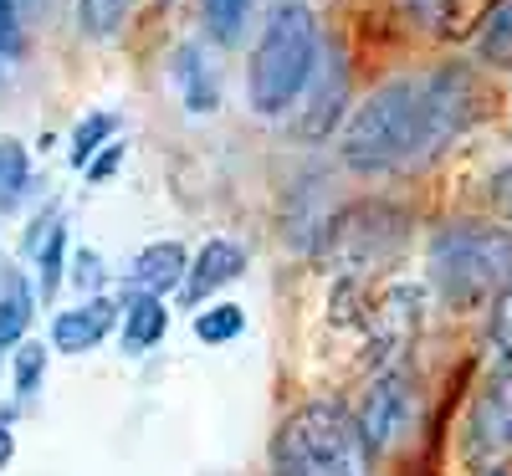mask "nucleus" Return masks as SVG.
Masks as SVG:
<instances>
[{"label": "nucleus", "mask_w": 512, "mask_h": 476, "mask_svg": "<svg viewBox=\"0 0 512 476\" xmlns=\"http://www.w3.org/2000/svg\"><path fill=\"white\" fill-rule=\"evenodd\" d=\"M477 98L482 88L466 67L390 77L349 113L338 134V159L364 180L420 169L477 123Z\"/></svg>", "instance_id": "nucleus-1"}, {"label": "nucleus", "mask_w": 512, "mask_h": 476, "mask_svg": "<svg viewBox=\"0 0 512 476\" xmlns=\"http://www.w3.org/2000/svg\"><path fill=\"white\" fill-rule=\"evenodd\" d=\"M425 282L451 313H477L512 287V231L502 221H451L425 246Z\"/></svg>", "instance_id": "nucleus-2"}, {"label": "nucleus", "mask_w": 512, "mask_h": 476, "mask_svg": "<svg viewBox=\"0 0 512 476\" xmlns=\"http://www.w3.org/2000/svg\"><path fill=\"white\" fill-rule=\"evenodd\" d=\"M318 52H323L318 16L303 6V0H282V6L267 16L262 36H256V47H251V62H246V103H251V113L282 118L292 108V98L303 93V82L313 77Z\"/></svg>", "instance_id": "nucleus-3"}, {"label": "nucleus", "mask_w": 512, "mask_h": 476, "mask_svg": "<svg viewBox=\"0 0 512 476\" xmlns=\"http://www.w3.org/2000/svg\"><path fill=\"white\" fill-rule=\"evenodd\" d=\"M272 476H374V456L344 405L308 400L277 425Z\"/></svg>", "instance_id": "nucleus-4"}, {"label": "nucleus", "mask_w": 512, "mask_h": 476, "mask_svg": "<svg viewBox=\"0 0 512 476\" xmlns=\"http://www.w3.org/2000/svg\"><path fill=\"white\" fill-rule=\"evenodd\" d=\"M410 241V215L390 200H364V205H349L338 210L333 221L323 226V272L344 277V282H364L369 272L390 267L395 256L405 251Z\"/></svg>", "instance_id": "nucleus-5"}, {"label": "nucleus", "mask_w": 512, "mask_h": 476, "mask_svg": "<svg viewBox=\"0 0 512 476\" xmlns=\"http://www.w3.org/2000/svg\"><path fill=\"white\" fill-rule=\"evenodd\" d=\"M512 456V349L492 354V369L472 395L461 430V461L472 471H497Z\"/></svg>", "instance_id": "nucleus-6"}, {"label": "nucleus", "mask_w": 512, "mask_h": 476, "mask_svg": "<svg viewBox=\"0 0 512 476\" xmlns=\"http://www.w3.org/2000/svg\"><path fill=\"white\" fill-rule=\"evenodd\" d=\"M344 98H349V67L338 62V52H318L313 77L303 82V93H297L292 108L282 113L292 139H303V144L328 139L338 128V118H344Z\"/></svg>", "instance_id": "nucleus-7"}, {"label": "nucleus", "mask_w": 512, "mask_h": 476, "mask_svg": "<svg viewBox=\"0 0 512 476\" xmlns=\"http://www.w3.org/2000/svg\"><path fill=\"white\" fill-rule=\"evenodd\" d=\"M410 420H415V389H410L405 369H400V364H395V369H379V374L369 379V389H364V400H359V415H354L369 456L400 446L405 430H410Z\"/></svg>", "instance_id": "nucleus-8"}, {"label": "nucleus", "mask_w": 512, "mask_h": 476, "mask_svg": "<svg viewBox=\"0 0 512 476\" xmlns=\"http://www.w3.org/2000/svg\"><path fill=\"white\" fill-rule=\"evenodd\" d=\"M241 272H246V246L231 241V236H210V241H200V251L190 256L185 282H180V302H185L190 313H200L205 302L216 297L221 287H231Z\"/></svg>", "instance_id": "nucleus-9"}, {"label": "nucleus", "mask_w": 512, "mask_h": 476, "mask_svg": "<svg viewBox=\"0 0 512 476\" xmlns=\"http://www.w3.org/2000/svg\"><path fill=\"white\" fill-rule=\"evenodd\" d=\"M113 323H118V297H82L77 308H67V313H57V323H52V349L57 354H93L98 343H108V333H113Z\"/></svg>", "instance_id": "nucleus-10"}, {"label": "nucleus", "mask_w": 512, "mask_h": 476, "mask_svg": "<svg viewBox=\"0 0 512 476\" xmlns=\"http://www.w3.org/2000/svg\"><path fill=\"white\" fill-rule=\"evenodd\" d=\"M190 267V251L180 241H149L134 262L123 272V292L128 297H164V292H180Z\"/></svg>", "instance_id": "nucleus-11"}, {"label": "nucleus", "mask_w": 512, "mask_h": 476, "mask_svg": "<svg viewBox=\"0 0 512 476\" xmlns=\"http://www.w3.org/2000/svg\"><path fill=\"white\" fill-rule=\"evenodd\" d=\"M128 308H123V343L118 349L123 354H149L154 343H164V328H169V308H164V297H123Z\"/></svg>", "instance_id": "nucleus-12"}, {"label": "nucleus", "mask_w": 512, "mask_h": 476, "mask_svg": "<svg viewBox=\"0 0 512 476\" xmlns=\"http://www.w3.org/2000/svg\"><path fill=\"white\" fill-rule=\"evenodd\" d=\"M246 333V313L236 308V302H210V308L195 313V338L205 343V349H221V343H236Z\"/></svg>", "instance_id": "nucleus-13"}, {"label": "nucleus", "mask_w": 512, "mask_h": 476, "mask_svg": "<svg viewBox=\"0 0 512 476\" xmlns=\"http://www.w3.org/2000/svg\"><path fill=\"white\" fill-rule=\"evenodd\" d=\"M425 11H436V26L446 36H472L487 26V16L497 11V0H431Z\"/></svg>", "instance_id": "nucleus-14"}, {"label": "nucleus", "mask_w": 512, "mask_h": 476, "mask_svg": "<svg viewBox=\"0 0 512 476\" xmlns=\"http://www.w3.org/2000/svg\"><path fill=\"white\" fill-rule=\"evenodd\" d=\"M113 139H118V113H108V108H93L88 118H82V123L72 128V149H67V154H72V164L82 169V164H88L98 149H108Z\"/></svg>", "instance_id": "nucleus-15"}, {"label": "nucleus", "mask_w": 512, "mask_h": 476, "mask_svg": "<svg viewBox=\"0 0 512 476\" xmlns=\"http://www.w3.org/2000/svg\"><path fill=\"white\" fill-rule=\"evenodd\" d=\"M31 154L21 139H0V210L16 205L26 190H31Z\"/></svg>", "instance_id": "nucleus-16"}, {"label": "nucleus", "mask_w": 512, "mask_h": 476, "mask_svg": "<svg viewBox=\"0 0 512 476\" xmlns=\"http://www.w3.org/2000/svg\"><path fill=\"white\" fill-rule=\"evenodd\" d=\"M47 359L52 349L47 343H16V354H11V384H16V400H36L41 395V379H47Z\"/></svg>", "instance_id": "nucleus-17"}, {"label": "nucleus", "mask_w": 512, "mask_h": 476, "mask_svg": "<svg viewBox=\"0 0 512 476\" xmlns=\"http://www.w3.org/2000/svg\"><path fill=\"white\" fill-rule=\"evenodd\" d=\"M31 313H36V292L31 287L0 297V354H16V343H26Z\"/></svg>", "instance_id": "nucleus-18"}, {"label": "nucleus", "mask_w": 512, "mask_h": 476, "mask_svg": "<svg viewBox=\"0 0 512 476\" xmlns=\"http://www.w3.org/2000/svg\"><path fill=\"white\" fill-rule=\"evenodd\" d=\"M128 11H134V0H77V26H82V36L108 41L128 21Z\"/></svg>", "instance_id": "nucleus-19"}, {"label": "nucleus", "mask_w": 512, "mask_h": 476, "mask_svg": "<svg viewBox=\"0 0 512 476\" xmlns=\"http://www.w3.org/2000/svg\"><path fill=\"white\" fill-rule=\"evenodd\" d=\"M180 88H185V108L190 113H210V108H216V77L200 67V52L195 47L180 52Z\"/></svg>", "instance_id": "nucleus-20"}, {"label": "nucleus", "mask_w": 512, "mask_h": 476, "mask_svg": "<svg viewBox=\"0 0 512 476\" xmlns=\"http://www.w3.org/2000/svg\"><path fill=\"white\" fill-rule=\"evenodd\" d=\"M477 52L482 62H512V0H497V11L477 31Z\"/></svg>", "instance_id": "nucleus-21"}, {"label": "nucleus", "mask_w": 512, "mask_h": 476, "mask_svg": "<svg viewBox=\"0 0 512 476\" xmlns=\"http://www.w3.org/2000/svg\"><path fill=\"white\" fill-rule=\"evenodd\" d=\"M36 267V282H41V297H52L57 282H62V267H67V226H57L47 241H41V251L31 256Z\"/></svg>", "instance_id": "nucleus-22"}, {"label": "nucleus", "mask_w": 512, "mask_h": 476, "mask_svg": "<svg viewBox=\"0 0 512 476\" xmlns=\"http://www.w3.org/2000/svg\"><path fill=\"white\" fill-rule=\"evenodd\" d=\"M103 282H108V267H103V256L93 246H77L72 251V287L82 297H103Z\"/></svg>", "instance_id": "nucleus-23"}, {"label": "nucleus", "mask_w": 512, "mask_h": 476, "mask_svg": "<svg viewBox=\"0 0 512 476\" xmlns=\"http://www.w3.org/2000/svg\"><path fill=\"white\" fill-rule=\"evenodd\" d=\"M246 11H251V0H205L210 31H216L221 41H236V36H241V26H246Z\"/></svg>", "instance_id": "nucleus-24"}, {"label": "nucleus", "mask_w": 512, "mask_h": 476, "mask_svg": "<svg viewBox=\"0 0 512 476\" xmlns=\"http://www.w3.org/2000/svg\"><path fill=\"white\" fill-rule=\"evenodd\" d=\"M57 226H62V210H57V205H47V210H41L36 221L26 226V236H21V256H26V262H31V256L41 251V241H47Z\"/></svg>", "instance_id": "nucleus-25"}, {"label": "nucleus", "mask_w": 512, "mask_h": 476, "mask_svg": "<svg viewBox=\"0 0 512 476\" xmlns=\"http://www.w3.org/2000/svg\"><path fill=\"white\" fill-rule=\"evenodd\" d=\"M123 154H128V149H123V139H113L108 149H98V154L88 159V185H108V180L118 175V164H123Z\"/></svg>", "instance_id": "nucleus-26"}, {"label": "nucleus", "mask_w": 512, "mask_h": 476, "mask_svg": "<svg viewBox=\"0 0 512 476\" xmlns=\"http://www.w3.org/2000/svg\"><path fill=\"white\" fill-rule=\"evenodd\" d=\"M492 349H512V287L492 302Z\"/></svg>", "instance_id": "nucleus-27"}, {"label": "nucleus", "mask_w": 512, "mask_h": 476, "mask_svg": "<svg viewBox=\"0 0 512 476\" xmlns=\"http://www.w3.org/2000/svg\"><path fill=\"white\" fill-rule=\"evenodd\" d=\"M16 52V0H0V57Z\"/></svg>", "instance_id": "nucleus-28"}, {"label": "nucleus", "mask_w": 512, "mask_h": 476, "mask_svg": "<svg viewBox=\"0 0 512 476\" xmlns=\"http://www.w3.org/2000/svg\"><path fill=\"white\" fill-rule=\"evenodd\" d=\"M16 461V430H11V420L0 415V471H6Z\"/></svg>", "instance_id": "nucleus-29"}, {"label": "nucleus", "mask_w": 512, "mask_h": 476, "mask_svg": "<svg viewBox=\"0 0 512 476\" xmlns=\"http://www.w3.org/2000/svg\"><path fill=\"white\" fill-rule=\"evenodd\" d=\"M497 205H502V215L512 221V169H502V175H497Z\"/></svg>", "instance_id": "nucleus-30"}, {"label": "nucleus", "mask_w": 512, "mask_h": 476, "mask_svg": "<svg viewBox=\"0 0 512 476\" xmlns=\"http://www.w3.org/2000/svg\"><path fill=\"white\" fill-rule=\"evenodd\" d=\"M410 6H431V0H410Z\"/></svg>", "instance_id": "nucleus-31"}]
</instances>
